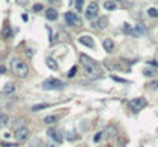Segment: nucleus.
I'll return each mask as SVG.
<instances>
[{"mask_svg":"<svg viewBox=\"0 0 158 147\" xmlns=\"http://www.w3.org/2000/svg\"><path fill=\"white\" fill-rule=\"evenodd\" d=\"M80 61L85 66L86 75H88L89 78L95 80V78H100L103 75V69L100 68V64L97 63L95 60H92L91 57H88L86 54H81V55H80Z\"/></svg>","mask_w":158,"mask_h":147,"instance_id":"nucleus-1","label":"nucleus"},{"mask_svg":"<svg viewBox=\"0 0 158 147\" xmlns=\"http://www.w3.org/2000/svg\"><path fill=\"white\" fill-rule=\"evenodd\" d=\"M11 70H12V74L19 78H26L28 74H29V68H28V64H26V61H23V60H20V58L11 60Z\"/></svg>","mask_w":158,"mask_h":147,"instance_id":"nucleus-2","label":"nucleus"},{"mask_svg":"<svg viewBox=\"0 0 158 147\" xmlns=\"http://www.w3.org/2000/svg\"><path fill=\"white\" fill-rule=\"evenodd\" d=\"M42 88L45 90H62L64 88V83L57 78H48L46 81H43Z\"/></svg>","mask_w":158,"mask_h":147,"instance_id":"nucleus-3","label":"nucleus"},{"mask_svg":"<svg viewBox=\"0 0 158 147\" xmlns=\"http://www.w3.org/2000/svg\"><path fill=\"white\" fill-rule=\"evenodd\" d=\"M148 106V101H146L144 97H137V98H132V100L129 101V107L132 112H140L143 110V109Z\"/></svg>","mask_w":158,"mask_h":147,"instance_id":"nucleus-4","label":"nucleus"},{"mask_svg":"<svg viewBox=\"0 0 158 147\" xmlns=\"http://www.w3.org/2000/svg\"><path fill=\"white\" fill-rule=\"evenodd\" d=\"M64 20H66V23L69 26H75V28H80V26H81V20H80L77 12H71V11L66 12V14H64Z\"/></svg>","mask_w":158,"mask_h":147,"instance_id":"nucleus-5","label":"nucleus"},{"mask_svg":"<svg viewBox=\"0 0 158 147\" xmlns=\"http://www.w3.org/2000/svg\"><path fill=\"white\" fill-rule=\"evenodd\" d=\"M86 19L88 20H94L98 17V5H97L95 2H92L88 5V8H86Z\"/></svg>","mask_w":158,"mask_h":147,"instance_id":"nucleus-6","label":"nucleus"},{"mask_svg":"<svg viewBox=\"0 0 158 147\" xmlns=\"http://www.w3.org/2000/svg\"><path fill=\"white\" fill-rule=\"evenodd\" d=\"M15 139L17 141H20V143H23V141H26L29 138V129L26 127V126H23V127H20V129H17L15 130Z\"/></svg>","mask_w":158,"mask_h":147,"instance_id":"nucleus-7","label":"nucleus"},{"mask_svg":"<svg viewBox=\"0 0 158 147\" xmlns=\"http://www.w3.org/2000/svg\"><path fill=\"white\" fill-rule=\"evenodd\" d=\"M78 41L81 43V45H85V46L91 48V49L95 46V43H94V39H92L91 35H81L80 39H78Z\"/></svg>","mask_w":158,"mask_h":147,"instance_id":"nucleus-8","label":"nucleus"},{"mask_svg":"<svg viewBox=\"0 0 158 147\" xmlns=\"http://www.w3.org/2000/svg\"><path fill=\"white\" fill-rule=\"evenodd\" d=\"M48 135H49V137H51L54 141H55V143H63V137L60 135L58 130H55V129H49V130H48Z\"/></svg>","mask_w":158,"mask_h":147,"instance_id":"nucleus-9","label":"nucleus"},{"mask_svg":"<svg viewBox=\"0 0 158 147\" xmlns=\"http://www.w3.org/2000/svg\"><path fill=\"white\" fill-rule=\"evenodd\" d=\"M107 23H109L107 17H100V19L94 23V26H95L97 29H106V28H107Z\"/></svg>","mask_w":158,"mask_h":147,"instance_id":"nucleus-10","label":"nucleus"},{"mask_svg":"<svg viewBox=\"0 0 158 147\" xmlns=\"http://www.w3.org/2000/svg\"><path fill=\"white\" fill-rule=\"evenodd\" d=\"M45 15H46V19H48V20H51V21H54V20H57V19H58V12H57L55 9H52V8L46 9Z\"/></svg>","mask_w":158,"mask_h":147,"instance_id":"nucleus-11","label":"nucleus"},{"mask_svg":"<svg viewBox=\"0 0 158 147\" xmlns=\"http://www.w3.org/2000/svg\"><path fill=\"white\" fill-rule=\"evenodd\" d=\"M103 48H105V51L107 54H111L114 51V41L111 39H106V40H103Z\"/></svg>","mask_w":158,"mask_h":147,"instance_id":"nucleus-12","label":"nucleus"},{"mask_svg":"<svg viewBox=\"0 0 158 147\" xmlns=\"http://www.w3.org/2000/svg\"><path fill=\"white\" fill-rule=\"evenodd\" d=\"M14 92H15V84H12V83H6V84H5L3 94H14Z\"/></svg>","mask_w":158,"mask_h":147,"instance_id":"nucleus-13","label":"nucleus"},{"mask_svg":"<svg viewBox=\"0 0 158 147\" xmlns=\"http://www.w3.org/2000/svg\"><path fill=\"white\" fill-rule=\"evenodd\" d=\"M57 119H58L57 115H49V117H46L45 119H43V121H45V124H49V126H52V124L57 123Z\"/></svg>","mask_w":158,"mask_h":147,"instance_id":"nucleus-14","label":"nucleus"},{"mask_svg":"<svg viewBox=\"0 0 158 147\" xmlns=\"http://www.w3.org/2000/svg\"><path fill=\"white\" fill-rule=\"evenodd\" d=\"M46 64H48V68L52 69V70H57L58 69V64H57V61L54 58H48L46 60Z\"/></svg>","mask_w":158,"mask_h":147,"instance_id":"nucleus-15","label":"nucleus"},{"mask_svg":"<svg viewBox=\"0 0 158 147\" xmlns=\"http://www.w3.org/2000/svg\"><path fill=\"white\" fill-rule=\"evenodd\" d=\"M8 121H9V117L6 115V113H2V112H0V127H2V126H6Z\"/></svg>","mask_w":158,"mask_h":147,"instance_id":"nucleus-16","label":"nucleus"},{"mask_svg":"<svg viewBox=\"0 0 158 147\" xmlns=\"http://www.w3.org/2000/svg\"><path fill=\"white\" fill-rule=\"evenodd\" d=\"M143 74L146 75V77H155V75H157V70L152 69V68H146V69L143 70Z\"/></svg>","mask_w":158,"mask_h":147,"instance_id":"nucleus-17","label":"nucleus"},{"mask_svg":"<svg viewBox=\"0 0 158 147\" xmlns=\"http://www.w3.org/2000/svg\"><path fill=\"white\" fill-rule=\"evenodd\" d=\"M49 107V104L48 103H42V104H35L34 107H32V112H39V110H42V109H48Z\"/></svg>","mask_w":158,"mask_h":147,"instance_id":"nucleus-18","label":"nucleus"},{"mask_svg":"<svg viewBox=\"0 0 158 147\" xmlns=\"http://www.w3.org/2000/svg\"><path fill=\"white\" fill-rule=\"evenodd\" d=\"M105 9L107 11H114V9H117V3H114V2H105Z\"/></svg>","mask_w":158,"mask_h":147,"instance_id":"nucleus-19","label":"nucleus"},{"mask_svg":"<svg viewBox=\"0 0 158 147\" xmlns=\"http://www.w3.org/2000/svg\"><path fill=\"white\" fill-rule=\"evenodd\" d=\"M83 6H85V0H75V8H77L78 12L83 11Z\"/></svg>","mask_w":158,"mask_h":147,"instance_id":"nucleus-20","label":"nucleus"},{"mask_svg":"<svg viewBox=\"0 0 158 147\" xmlns=\"http://www.w3.org/2000/svg\"><path fill=\"white\" fill-rule=\"evenodd\" d=\"M103 138H105V132H97L95 137H94V141L95 143H98V141H101Z\"/></svg>","mask_w":158,"mask_h":147,"instance_id":"nucleus-21","label":"nucleus"},{"mask_svg":"<svg viewBox=\"0 0 158 147\" xmlns=\"http://www.w3.org/2000/svg\"><path fill=\"white\" fill-rule=\"evenodd\" d=\"M148 14L150 15V17H158V9L157 8H149L148 9Z\"/></svg>","mask_w":158,"mask_h":147,"instance_id":"nucleus-22","label":"nucleus"},{"mask_svg":"<svg viewBox=\"0 0 158 147\" xmlns=\"http://www.w3.org/2000/svg\"><path fill=\"white\" fill-rule=\"evenodd\" d=\"M123 31L126 32V34H130V35H134V31L130 29V26H129L128 23H124V26H123Z\"/></svg>","mask_w":158,"mask_h":147,"instance_id":"nucleus-23","label":"nucleus"},{"mask_svg":"<svg viewBox=\"0 0 158 147\" xmlns=\"http://www.w3.org/2000/svg\"><path fill=\"white\" fill-rule=\"evenodd\" d=\"M112 80H114V81H118V83H130L129 80H124V78H120V77H115V75H112Z\"/></svg>","mask_w":158,"mask_h":147,"instance_id":"nucleus-24","label":"nucleus"},{"mask_svg":"<svg viewBox=\"0 0 158 147\" xmlns=\"http://www.w3.org/2000/svg\"><path fill=\"white\" fill-rule=\"evenodd\" d=\"M75 74H77V66L71 68V70H69V74H68V77H69V78H72V77H75Z\"/></svg>","mask_w":158,"mask_h":147,"instance_id":"nucleus-25","label":"nucleus"},{"mask_svg":"<svg viewBox=\"0 0 158 147\" xmlns=\"http://www.w3.org/2000/svg\"><path fill=\"white\" fill-rule=\"evenodd\" d=\"M68 139H69V141H74V139H77V135H75L74 132H69V133H68Z\"/></svg>","mask_w":158,"mask_h":147,"instance_id":"nucleus-26","label":"nucleus"},{"mask_svg":"<svg viewBox=\"0 0 158 147\" xmlns=\"http://www.w3.org/2000/svg\"><path fill=\"white\" fill-rule=\"evenodd\" d=\"M42 9H43V6H42L40 3H35L34 5V11H35V12H39V11H42Z\"/></svg>","mask_w":158,"mask_h":147,"instance_id":"nucleus-27","label":"nucleus"},{"mask_svg":"<svg viewBox=\"0 0 158 147\" xmlns=\"http://www.w3.org/2000/svg\"><path fill=\"white\" fill-rule=\"evenodd\" d=\"M28 2H29V0H17V3L20 5V6H26V5H28Z\"/></svg>","mask_w":158,"mask_h":147,"instance_id":"nucleus-28","label":"nucleus"},{"mask_svg":"<svg viewBox=\"0 0 158 147\" xmlns=\"http://www.w3.org/2000/svg\"><path fill=\"white\" fill-rule=\"evenodd\" d=\"M152 89H158V81H152V83L149 84Z\"/></svg>","mask_w":158,"mask_h":147,"instance_id":"nucleus-29","label":"nucleus"},{"mask_svg":"<svg viewBox=\"0 0 158 147\" xmlns=\"http://www.w3.org/2000/svg\"><path fill=\"white\" fill-rule=\"evenodd\" d=\"M3 147H17V144H9V143H3Z\"/></svg>","mask_w":158,"mask_h":147,"instance_id":"nucleus-30","label":"nucleus"},{"mask_svg":"<svg viewBox=\"0 0 158 147\" xmlns=\"http://www.w3.org/2000/svg\"><path fill=\"white\" fill-rule=\"evenodd\" d=\"M9 35H11V31H9V28H5V37L8 39Z\"/></svg>","mask_w":158,"mask_h":147,"instance_id":"nucleus-31","label":"nucleus"},{"mask_svg":"<svg viewBox=\"0 0 158 147\" xmlns=\"http://www.w3.org/2000/svg\"><path fill=\"white\" fill-rule=\"evenodd\" d=\"M5 72H6V68L3 64H0V74H5Z\"/></svg>","mask_w":158,"mask_h":147,"instance_id":"nucleus-32","label":"nucleus"},{"mask_svg":"<svg viewBox=\"0 0 158 147\" xmlns=\"http://www.w3.org/2000/svg\"><path fill=\"white\" fill-rule=\"evenodd\" d=\"M26 52H28V55H29V57H32V55H34V52H32V49H28V51H26Z\"/></svg>","mask_w":158,"mask_h":147,"instance_id":"nucleus-33","label":"nucleus"},{"mask_svg":"<svg viewBox=\"0 0 158 147\" xmlns=\"http://www.w3.org/2000/svg\"><path fill=\"white\" fill-rule=\"evenodd\" d=\"M21 19H23L25 21H28V15H26V14H21Z\"/></svg>","mask_w":158,"mask_h":147,"instance_id":"nucleus-34","label":"nucleus"},{"mask_svg":"<svg viewBox=\"0 0 158 147\" xmlns=\"http://www.w3.org/2000/svg\"><path fill=\"white\" fill-rule=\"evenodd\" d=\"M48 147H57L55 144H48Z\"/></svg>","mask_w":158,"mask_h":147,"instance_id":"nucleus-35","label":"nucleus"},{"mask_svg":"<svg viewBox=\"0 0 158 147\" xmlns=\"http://www.w3.org/2000/svg\"><path fill=\"white\" fill-rule=\"evenodd\" d=\"M106 147H111V146H106Z\"/></svg>","mask_w":158,"mask_h":147,"instance_id":"nucleus-36","label":"nucleus"},{"mask_svg":"<svg viewBox=\"0 0 158 147\" xmlns=\"http://www.w3.org/2000/svg\"><path fill=\"white\" fill-rule=\"evenodd\" d=\"M52 2H55V0H52Z\"/></svg>","mask_w":158,"mask_h":147,"instance_id":"nucleus-37","label":"nucleus"}]
</instances>
